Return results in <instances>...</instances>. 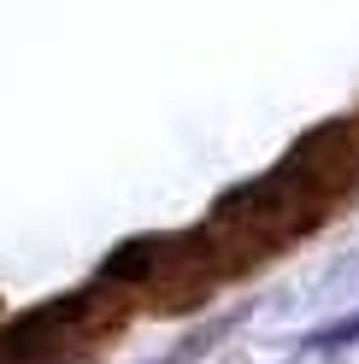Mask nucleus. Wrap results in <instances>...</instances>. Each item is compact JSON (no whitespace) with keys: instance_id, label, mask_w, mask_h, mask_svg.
I'll list each match as a JSON object with an SVG mask.
<instances>
[{"instance_id":"f257e3e1","label":"nucleus","mask_w":359,"mask_h":364,"mask_svg":"<svg viewBox=\"0 0 359 364\" xmlns=\"http://www.w3.org/2000/svg\"><path fill=\"white\" fill-rule=\"evenodd\" d=\"M277 176L288 188H301L312 206L335 212L359 188V129H353V118H330L318 129H306L301 141L283 153Z\"/></svg>"}]
</instances>
